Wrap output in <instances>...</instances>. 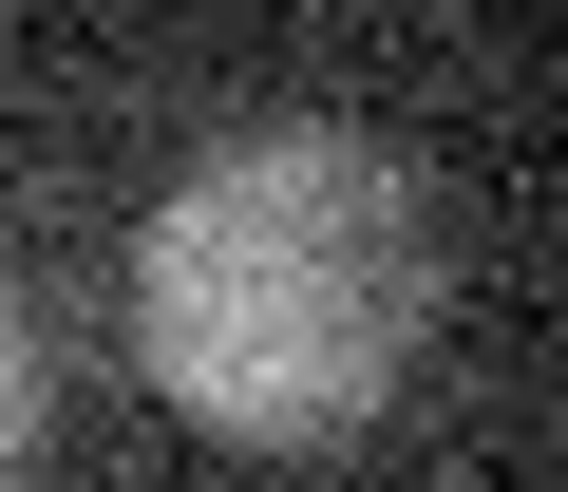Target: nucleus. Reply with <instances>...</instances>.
<instances>
[{"mask_svg":"<svg viewBox=\"0 0 568 492\" xmlns=\"http://www.w3.org/2000/svg\"><path fill=\"white\" fill-rule=\"evenodd\" d=\"M417 304H436V246H417V189L361 133H246L133 246L152 379L209 435H265V454L379 417V379L417 360Z\"/></svg>","mask_w":568,"mask_h":492,"instance_id":"f257e3e1","label":"nucleus"},{"mask_svg":"<svg viewBox=\"0 0 568 492\" xmlns=\"http://www.w3.org/2000/svg\"><path fill=\"white\" fill-rule=\"evenodd\" d=\"M0 417H20V360H0Z\"/></svg>","mask_w":568,"mask_h":492,"instance_id":"f03ea898","label":"nucleus"}]
</instances>
